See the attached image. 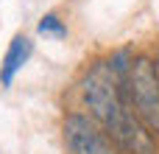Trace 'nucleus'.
I'll list each match as a JSON object with an SVG mask.
<instances>
[{
    "mask_svg": "<svg viewBox=\"0 0 159 154\" xmlns=\"http://www.w3.org/2000/svg\"><path fill=\"white\" fill-rule=\"evenodd\" d=\"M36 34L39 36H50V39H67L70 28H67V22L56 11H45L39 17V22H36Z\"/></svg>",
    "mask_w": 159,
    "mask_h": 154,
    "instance_id": "obj_5",
    "label": "nucleus"
},
{
    "mask_svg": "<svg viewBox=\"0 0 159 154\" xmlns=\"http://www.w3.org/2000/svg\"><path fill=\"white\" fill-rule=\"evenodd\" d=\"M78 98L87 115L123 154H159V140L131 112L126 98V81L112 73L106 56L95 59L84 70L78 81Z\"/></svg>",
    "mask_w": 159,
    "mask_h": 154,
    "instance_id": "obj_1",
    "label": "nucleus"
},
{
    "mask_svg": "<svg viewBox=\"0 0 159 154\" xmlns=\"http://www.w3.org/2000/svg\"><path fill=\"white\" fill-rule=\"evenodd\" d=\"M154 59H157V70H159V51H157V56H154Z\"/></svg>",
    "mask_w": 159,
    "mask_h": 154,
    "instance_id": "obj_6",
    "label": "nucleus"
},
{
    "mask_svg": "<svg viewBox=\"0 0 159 154\" xmlns=\"http://www.w3.org/2000/svg\"><path fill=\"white\" fill-rule=\"evenodd\" d=\"M67 154H123L87 112H67L61 121Z\"/></svg>",
    "mask_w": 159,
    "mask_h": 154,
    "instance_id": "obj_3",
    "label": "nucleus"
},
{
    "mask_svg": "<svg viewBox=\"0 0 159 154\" xmlns=\"http://www.w3.org/2000/svg\"><path fill=\"white\" fill-rule=\"evenodd\" d=\"M34 56V39L28 34H14L3 59H0V87L8 90L17 79V73L28 65V59Z\"/></svg>",
    "mask_w": 159,
    "mask_h": 154,
    "instance_id": "obj_4",
    "label": "nucleus"
},
{
    "mask_svg": "<svg viewBox=\"0 0 159 154\" xmlns=\"http://www.w3.org/2000/svg\"><path fill=\"white\" fill-rule=\"evenodd\" d=\"M126 98L140 123L159 140V70L151 53H134L126 76Z\"/></svg>",
    "mask_w": 159,
    "mask_h": 154,
    "instance_id": "obj_2",
    "label": "nucleus"
}]
</instances>
